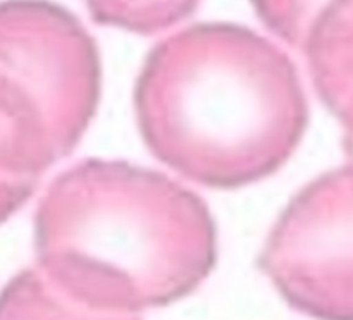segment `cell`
<instances>
[{"instance_id":"1","label":"cell","mask_w":353,"mask_h":320,"mask_svg":"<svg viewBox=\"0 0 353 320\" xmlns=\"http://www.w3.org/2000/svg\"><path fill=\"white\" fill-rule=\"evenodd\" d=\"M134 112L157 160L212 189L278 172L309 124L288 54L231 23L193 24L159 41L138 74Z\"/></svg>"},{"instance_id":"5","label":"cell","mask_w":353,"mask_h":320,"mask_svg":"<svg viewBox=\"0 0 353 320\" xmlns=\"http://www.w3.org/2000/svg\"><path fill=\"white\" fill-rule=\"evenodd\" d=\"M0 320H140L78 305L48 282L38 268H24L0 289Z\"/></svg>"},{"instance_id":"3","label":"cell","mask_w":353,"mask_h":320,"mask_svg":"<svg viewBox=\"0 0 353 320\" xmlns=\"http://www.w3.org/2000/svg\"><path fill=\"white\" fill-rule=\"evenodd\" d=\"M259 267L296 312L353 320V158L293 196L265 239Z\"/></svg>"},{"instance_id":"8","label":"cell","mask_w":353,"mask_h":320,"mask_svg":"<svg viewBox=\"0 0 353 320\" xmlns=\"http://www.w3.org/2000/svg\"><path fill=\"white\" fill-rule=\"evenodd\" d=\"M33 193L34 189L28 186L0 178V224L9 220L33 196Z\"/></svg>"},{"instance_id":"6","label":"cell","mask_w":353,"mask_h":320,"mask_svg":"<svg viewBox=\"0 0 353 320\" xmlns=\"http://www.w3.org/2000/svg\"><path fill=\"white\" fill-rule=\"evenodd\" d=\"M202 0H85L93 21L137 34H157L195 12Z\"/></svg>"},{"instance_id":"4","label":"cell","mask_w":353,"mask_h":320,"mask_svg":"<svg viewBox=\"0 0 353 320\" xmlns=\"http://www.w3.org/2000/svg\"><path fill=\"white\" fill-rule=\"evenodd\" d=\"M300 52L321 102L343 127L345 151L353 158V0H330Z\"/></svg>"},{"instance_id":"7","label":"cell","mask_w":353,"mask_h":320,"mask_svg":"<svg viewBox=\"0 0 353 320\" xmlns=\"http://www.w3.org/2000/svg\"><path fill=\"white\" fill-rule=\"evenodd\" d=\"M264 26L281 41L300 50L319 10L330 0H250Z\"/></svg>"},{"instance_id":"2","label":"cell","mask_w":353,"mask_h":320,"mask_svg":"<svg viewBox=\"0 0 353 320\" xmlns=\"http://www.w3.org/2000/svg\"><path fill=\"white\" fill-rule=\"evenodd\" d=\"M38 270L78 305L134 315L192 295L217 262L202 196L124 160L86 158L52 181L34 213Z\"/></svg>"}]
</instances>
